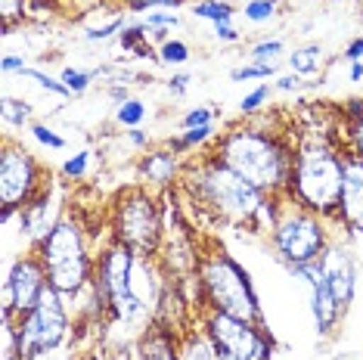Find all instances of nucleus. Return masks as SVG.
<instances>
[{
    "mask_svg": "<svg viewBox=\"0 0 363 360\" xmlns=\"http://www.w3.org/2000/svg\"><path fill=\"white\" fill-rule=\"evenodd\" d=\"M196 283H199L202 310H220V314H230V317L264 323L261 298L255 292L252 274L230 255L224 245L211 242L208 249L199 252Z\"/></svg>",
    "mask_w": 363,
    "mask_h": 360,
    "instance_id": "obj_4",
    "label": "nucleus"
},
{
    "mask_svg": "<svg viewBox=\"0 0 363 360\" xmlns=\"http://www.w3.org/2000/svg\"><path fill=\"white\" fill-rule=\"evenodd\" d=\"M28 69V62H26V56H16V53H6L4 60H0V72L4 75H22V72Z\"/></svg>",
    "mask_w": 363,
    "mask_h": 360,
    "instance_id": "obj_40",
    "label": "nucleus"
},
{
    "mask_svg": "<svg viewBox=\"0 0 363 360\" xmlns=\"http://www.w3.org/2000/svg\"><path fill=\"white\" fill-rule=\"evenodd\" d=\"M106 94L112 96V103L118 106V103H125V100H130V90L121 84V81H109V87H106Z\"/></svg>",
    "mask_w": 363,
    "mask_h": 360,
    "instance_id": "obj_44",
    "label": "nucleus"
},
{
    "mask_svg": "<svg viewBox=\"0 0 363 360\" xmlns=\"http://www.w3.org/2000/svg\"><path fill=\"white\" fill-rule=\"evenodd\" d=\"M180 180H184V190L189 193V202L199 206V211H205V215H211L218 224L255 230V218H258L267 196L255 190L233 168H227L211 150L186 162Z\"/></svg>",
    "mask_w": 363,
    "mask_h": 360,
    "instance_id": "obj_3",
    "label": "nucleus"
},
{
    "mask_svg": "<svg viewBox=\"0 0 363 360\" xmlns=\"http://www.w3.org/2000/svg\"><path fill=\"white\" fill-rule=\"evenodd\" d=\"M128 13H137V16H146L152 10H180V6H189L193 0H121Z\"/></svg>",
    "mask_w": 363,
    "mask_h": 360,
    "instance_id": "obj_30",
    "label": "nucleus"
},
{
    "mask_svg": "<svg viewBox=\"0 0 363 360\" xmlns=\"http://www.w3.org/2000/svg\"><path fill=\"white\" fill-rule=\"evenodd\" d=\"M143 22H146L150 28H168V31L184 26V22H180V16H177L174 10H152V13L143 16Z\"/></svg>",
    "mask_w": 363,
    "mask_h": 360,
    "instance_id": "obj_37",
    "label": "nucleus"
},
{
    "mask_svg": "<svg viewBox=\"0 0 363 360\" xmlns=\"http://www.w3.org/2000/svg\"><path fill=\"white\" fill-rule=\"evenodd\" d=\"M128 26H125V13L121 16H112L106 26H90L87 31H84V40L87 44H103V40H112L118 31H125Z\"/></svg>",
    "mask_w": 363,
    "mask_h": 360,
    "instance_id": "obj_32",
    "label": "nucleus"
},
{
    "mask_svg": "<svg viewBox=\"0 0 363 360\" xmlns=\"http://www.w3.org/2000/svg\"><path fill=\"white\" fill-rule=\"evenodd\" d=\"M239 13H242V19L252 22V26H264V22L279 16V0H245V6Z\"/></svg>",
    "mask_w": 363,
    "mask_h": 360,
    "instance_id": "obj_24",
    "label": "nucleus"
},
{
    "mask_svg": "<svg viewBox=\"0 0 363 360\" xmlns=\"http://www.w3.org/2000/svg\"><path fill=\"white\" fill-rule=\"evenodd\" d=\"M211 152L264 196H286L295 165V140L286 130L264 128L255 116L227 128L211 143Z\"/></svg>",
    "mask_w": 363,
    "mask_h": 360,
    "instance_id": "obj_1",
    "label": "nucleus"
},
{
    "mask_svg": "<svg viewBox=\"0 0 363 360\" xmlns=\"http://www.w3.org/2000/svg\"><path fill=\"white\" fill-rule=\"evenodd\" d=\"M345 60L348 62H363V35L351 38L348 44H345Z\"/></svg>",
    "mask_w": 363,
    "mask_h": 360,
    "instance_id": "obj_43",
    "label": "nucleus"
},
{
    "mask_svg": "<svg viewBox=\"0 0 363 360\" xmlns=\"http://www.w3.org/2000/svg\"><path fill=\"white\" fill-rule=\"evenodd\" d=\"M279 65H258V62H245V65H236L233 72H230V81H239V84H245V81H264V78H274Z\"/></svg>",
    "mask_w": 363,
    "mask_h": 360,
    "instance_id": "obj_31",
    "label": "nucleus"
},
{
    "mask_svg": "<svg viewBox=\"0 0 363 360\" xmlns=\"http://www.w3.org/2000/svg\"><path fill=\"white\" fill-rule=\"evenodd\" d=\"M214 31V40H220V44H239L242 40V35L236 31L233 22H220V26H211Z\"/></svg>",
    "mask_w": 363,
    "mask_h": 360,
    "instance_id": "obj_39",
    "label": "nucleus"
},
{
    "mask_svg": "<svg viewBox=\"0 0 363 360\" xmlns=\"http://www.w3.org/2000/svg\"><path fill=\"white\" fill-rule=\"evenodd\" d=\"M345 159H348V150H345L338 118L333 128L304 130L295 140V165L286 196L313 215L335 220L345 180Z\"/></svg>",
    "mask_w": 363,
    "mask_h": 360,
    "instance_id": "obj_2",
    "label": "nucleus"
},
{
    "mask_svg": "<svg viewBox=\"0 0 363 360\" xmlns=\"http://www.w3.org/2000/svg\"><path fill=\"white\" fill-rule=\"evenodd\" d=\"M50 206H53V184H47L44 190H40L35 199H31L28 206L16 215V218H19V233L31 242V249H35V245L53 230L56 220L62 218V211H60V215H50Z\"/></svg>",
    "mask_w": 363,
    "mask_h": 360,
    "instance_id": "obj_16",
    "label": "nucleus"
},
{
    "mask_svg": "<svg viewBox=\"0 0 363 360\" xmlns=\"http://www.w3.org/2000/svg\"><path fill=\"white\" fill-rule=\"evenodd\" d=\"M218 112L208 109V106H193L184 118H180V130H189V128H199V125H214Z\"/></svg>",
    "mask_w": 363,
    "mask_h": 360,
    "instance_id": "obj_36",
    "label": "nucleus"
},
{
    "mask_svg": "<svg viewBox=\"0 0 363 360\" xmlns=\"http://www.w3.org/2000/svg\"><path fill=\"white\" fill-rule=\"evenodd\" d=\"M47 184H50V171L40 165L38 155H31V150L6 134L4 150H0V215L4 220H13Z\"/></svg>",
    "mask_w": 363,
    "mask_h": 360,
    "instance_id": "obj_9",
    "label": "nucleus"
},
{
    "mask_svg": "<svg viewBox=\"0 0 363 360\" xmlns=\"http://www.w3.org/2000/svg\"><path fill=\"white\" fill-rule=\"evenodd\" d=\"M150 118V109H146L143 100H137V96H130V100L118 103L115 106V121H118L121 128L134 130V128H143V121Z\"/></svg>",
    "mask_w": 363,
    "mask_h": 360,
    "instance_id": "obj_22",
    "label": "nucleus"
},
{
    "mask_svg": "<svg viewBox=\"0 0 363 360\" xmlns=\"http://www.w3.org/2000/svg\"><path fill=\"white\" fill-rule=\"evenodd\" d=\"M112 240L146 258H159L164 242V208L150 186L137 184L115 196L109 211Z\"/></svg>",
    "mask_w": 363,
    "mask_h": 360,
    "instance_id": "obj_7",
    "label": "nucleus"
},
{
    "mask_svg": "<svg viewBox=\"0 0 363 360\" xmlns=\"http://www.w3.org/2000/svg\"><path fill=\"white\" fill-rule=\"evenodd\" d=\"M0 19L4 35H13V28L28 19V0H0Z\"/></svg>",
    "mask_w": 363,
    "mask_h": 360,
    "instance_id": "obj_26",
    "label": "nucleus"
},
{
    "mask_svg": "<svg viewBox=\"0 0 363 360\" xmlns=\"http://www.w3.org/2000/svg\"><path fill=\"white\" fill-rule=\"evenodd\" d=\"M180 360H220V351L202 323L180 332Z\"/></svg>",
    "mask_w": 363,
    "mask_h": 360,
    "instance_id": "obj_18",
    "label": "nucleus"
},
{
    "mask_svg": "<svg viewBox=\"0 0 363 360\" xmlns=\"http://www.w3.org/2000/svg\"><path fill=\"white\" fill-rule=\"evenodd\" d=\"M31 137H35V140L40 143V146H47V150H65V137L62 134H56V130L47 125V121H31Z\"/></svg>",
    "mask_w": 363,
    "mask_h": 360,
    "instance_id": "obj_35",
    "label": "nucleus"
},
{
    "mask_svg": "<svg viewBox=\"0 0 363 360\" xmlns=\"http://www.w3.org/2000/svg\"><path fill=\"white\" fill-rule=\"evenodd\" d=\"M189 56H193V50H189V44L184 38H168L164 44H159V62H164V65L180 69V65L189 62Z\"/></svg>",
    "mask_w": 363,
    "mask_h": 360,
    "instance_id": "obj_25",
    "label": "nucleus"
},
{
    "mask_svg": "<svg viewBox=\"0 0 363 360\" xmlns=\"http://www.w3.org/2000/svg\"><path fill=\"white\" fill-rule=\"evenodd\" d=\"M189 84H193V75H186V72H177V75H171L168 78V94H174V96H184Z\"/></svg>",
    "mask_w": 363,
    "mask_h": 360,
    "instance_id": "obj_42",
    "label": "nucleus"
},
{
    "mask_svg": "<svg viewBox=\"0 0 363 360\" xmlns=\"http://www.w3.org/2000/svg\"><path fill=\"white\" fill-rule=\"evenodd\" d=\"M335 224L363 236V162L354 159V155L345 159V180L342 196H338Z\"/></svg>",
    "mask_w": 363,
    "mask_h": 360,
    "instance_id": "obj_14",
    "label": "nucleus"
},
{
    "mask_svg": "<svg viewBox=\"0 0 363 360\" xmlns=\"http://www.w3.org/2000/svg\"><path fill=\"white\" fill-rule=\"evenodd\" d=\"M342 137H345V150H348V155H354V159L363 162V121L357 128L342 130Z\"/></svg>",
    "mask_w": 363,
    "mask_h": 360,
    "instance_id": "obj_38",
    "label": "nucleus"
},
{
    "mask_svg": "<svg viewBox=\"0 0 363 360\" xmlns=\"http://www.w3.org/2000/svg\"><path fill=\"white\" fill-rule=\"evenodd\" d=\"M199 323L214 339L218 351L239 360H270L274 357V335L264 323H252L242 317H230L220 310H202Z\"/></svg>",
    "mask_w": 363,
    "mask_h": 360,
    "instance_id": "obj_10",
    "label": "nucleus"
},
{
    "mask_svg": "<svg viewBox=\"0 0 363 360\" xmlns=\"http://www.w3.org/2000/svg\"><path fill=\"white\" fill-rule=\"evenodd\" d=\"M47 286H50V280H47V270L40 264L35 249L16 258L10 270H6V280H4V308H0L4 310V326L16 323L19 317H26L28 310H35Z\"/></svg>",
    "mask_w": 363,
    "mask_h": 360,
    "instance_id": "obj_11",
    "label": "nucleus"
},
{
    "mask_svg": "<svg viewBox=\"0 0 363 360\" xmlns=\"http://www.w3.org/2000/svg\"><path fill=\"white\" fill-rule=\"evenodd\" d=\"M90 150H81L75 155H69V159L62 162V177L65 180H84L87 171H90Z\"/></svg>",
    "mask_w": 363,
    "mask_h": 360,
    "instance_id": "obj_34",
    "label": "nucleus"
},
{
    "mask_svg": "<svg viewBox=\"0 0 363 360\" xmlns=\"http://www.w3.org/2000/svg\"><path fill=\"white\" fill-rule=\"evenodd\" d=\"M184 155H177L174 150H146L137 162V177L143 186L150 190H168L184 177Z\"/></svg>",
    "mask_w": 363,
    "mask_h": 360,
    "instance_id": "obj_15",
    "label": "nucleus"
},
{
    "mask_svg": "<svg viewBox=\"0 0 363 360\" xmlns=\"http://www.w3.org/2000/svg\"><path fill=\"white\" fill-rule=\"evenodd\" d=\"M360 121H363V96H348L338 106V128L348 130V128H357Z\"/></svg>",
    "mask_w": 363,
    "mask_h": 360,
    "instance_id": "obj_33",
    "label": "nucleus"
},
{
    "mask_svg": "<svg viewBox=\"0 0 363 360\" xmlns=\"http://www.w3.org/2000/svg\"><path fill=\"white\" fill-rule=\"evenodd\" d=\"M19 78H28V81H35V84L40 87V90H47V94H53V96H62V100H72V94H69V87L62 84L60 78H50L47 72H40V69H35V65H28L26 72H22Z\"/></svg>",
    "mask_w": 363,
    "mask_h": 360,
    "instance_id": "obj_28",
    "label": "nucleus"
},
{
    "mask_svg": "<svg viewBox=\"0 0 363 360\" xmlns=\"http://www.w3.org/2000/svg\"><path fill=\"white\" fill-rule=\"evenodd\" d=\"M60 81H62L65 87H69V94H72V96H81V94H87V90H90V84L96 81V75H94V72L72 69V65H65L62 75H60Z\"/></svg>",
    "mask_w": 363,
    "mask_h": 360,
    "instance_id": "obj_29",
    "label": "nucleus"
},
{
    "mask_svg": "<svg viewBox=\"0 0 363 360\" xmlns=\"http://www.w3.org/2000/svg\"><path fill=\"white\" fill-rule=\"evenodd\" d=\"M40 264L47 270V280L65 298H78L94 283L96 255H90L84 224L62 211V218L53 224V230L35 245Z\"/></svg>",
    "mask_w": 363,
    "mask_h": 360,
    "instance_id": "obj_5",
    "label": "nucleus"
},
{
    "mask_svg": "<svg viewBox=\"0 0 363 360\" xmlns=\"http://www.w3.org/2000/svg\"><path fill=\"white\" fill-rule=\"evenodd\" d=\"M311 4H338V0H311Z\"/></svg>",
    "mask_w": 363,
    "mask_h": 360,
    "instance_id": "obj_48",
    "label": "nucleus"
},
{
    "mask_svg": "<svg viewBox=\"0 0 363 360\" xmlns=\"http://www.w3.org/2000/svg\"><path fill=\"white\" fill-rule=\"evenodd\" d=\"M137 360H180V330L152 320L137 339Z\"/></svg>",
    "mask_w": 363,
    "mask_h": 360,
    "instance_id": "obj_17",
    "label": "nucleus"
},
{
    "mask_svg": "<svg viewBox=\"0 0 363 360\" xmlns=\"http://www.w3.org/2000/svg\"><path fill=\"white\" fill-rule=\"evenodd\" d=\"M320 274H323L326 286L333 289L335 301L348 310L354 305V296H357V261H354L351 249L345 242H329V249L320 255L317 261Z\"/></svg>",
    "mask_w": 363,
    "mask_h": 360,
    "instance_id": "obj_12",
    "label": "nucleus"
},
{
    "mask_svg": "<svg viewBox=\"0 0 363 360\" xmlns=\"http://www.w3.org/2000/svg\"><path fill=\"white\" fill-rule=\"evenodd\" d=\"M128 143L134 146V150L146 152V146H150V134H146V130H140V128H134V130H128Z\"/></svg>",
    "mask_w": 363,
    "mask_h": 360,
    "instance_id": "obj_45",
    "label": "nucleus"
},
{
    "mask_svg": "<svg viewBox=\"0 0 363 360\" xmlns=\"http://www.w3.org/2000/svg\"><path fill=\"white\" fill-rule=\"evenodd\" d=\"M220 360H239V357H233V354H224V351H220Z\"/></svg>",
    "mask_w": 363,
    "mask_h": 360,
    "instance_id": "obj_47",
    "label": "nucleus"
},
{
    "mask_svg": "<svg viewBox=\"0 0 363 360\" xmlns=\"http://www.w3.org/2000/svg\"><path fill=\"white\" fill-rule=\"evenodd\" d=\"M286 62H289V69H292L295 75L313 78V75H320V69H323V47L320 44L295 47V50L286 56Z\"/></svg>",
    "mask_w": 363,
    "mask_h": 360,
    "instance_id": "obj_19",
    "label": "nucleus"
},
{
    "mask_svg": "<svg viewBox=\"0 0 363 360\" xmlns=\"http://www.w3.org/2000/svg\"><path fill=\"white\" fill-rule=\"evenodd\" d=\"M351 69H348V81L351 84H360L363 81V62H348Z\"/></svg>",
    "mask_w": 363,
    "mask_h": 360,
    "instance_id": "obj_46",
    "label": "nucleus"
},
{
    "mask_svg": "<svg viewBox=\"0 0 363 360\" xmlns=\"http://www.w3.org/2000/svg\"><path fill=\"white\" fill-rule=\"evenodd\" d=\"M329 224H335V220L313 215V211L301 208L298 202H292L289 196H283V208H279L277 227L270 230V245H274L277 258L283 261L289 270L317 264L320 255H323L329 249V242H333Z\"/></svg>",
    "mask_w": 363,
    "mask_h": 360,
    "instance_id": "obj_8",
    "label": "nucleus"
},
{
    "mask_svg": "<svg viewBox=\"0 0 363 360\" xmlns=\"http://www.w3.org/2000/svg\"><path fill=\"white\" fill-rule=\"evenodd\" d=\"M189 13L202 22L220 26V22H233L239 10L230 4V0H193V4H189Z\"/></svg>",
    "mask_w": 363,
    "mask_h": 360,
    "instance_id": "obj_20",
    "label": "nucleus"
},
{
    "mask_svg": "<svg viewBox=\"0 0 363 360\" xmlns=\"http://www.w3.org/2000/svg\"><path fill=\"white\" fill-rule=\"evenodd\" d=\"M274 90H279V94H298V90H304V78L301 75H283L274 81Z\"/></svg>",
    "mask_w": 363,
    "mask_h": 360,
    "instance_id": "obj_41",
    "label": "nucleus"
},
{
    "mask_svg": "<svg viewBox=\"0 0 363 360\" xmlns=\"http://www.w3.org/2000/svg\"><path fill=\"white\" fill-rule=\"evenodd\" d=\"M286 56V44L279 38H264L258 44H252L249 50V62L258 65H279V60Z\"/></svg>",
    "mask_w": 363,
    "mask_h": 360,
    "instance_id": "obj_23",
    "label": "nucleus"
},
{
    "mask_svg": "<svg viewBox=\"0 0 363 360\" xmlns=\"http://www.w3.org/2000/svg\"><path fill=\"white\" fill-rule=\"evenodd\" d=\"M0 118H4V128L6 130H22V128H31V106L19 96H10L6 94L0 100Z\"/></svg>",
    "mask_w": 363,
    "mask_h": 360,
    "instance_id": "obj_21",
    "label": "nucleus"
},
{
    "mask_svg": "<svg viewBox=\"0 0 363 360\" xmlns=\"http://www.w3.org/2000/svg\"><path fill=\"white\" fill-rule=\"evenodd\" d=\"M292 276H298L308 286V298H311V314H313V326H317V335H333L338 320H342L345 308L335 301L333 289L326 286L323 274H320L317 264H308V267H295Z\"/></svg>",
    "mask_w": 363,
    "mask_h": 360,
    "instance_id": "obj_13",
    "label": "nucleus"
},
{
    "mask_svg": "<svg viewBox=\"0 0 363 360\" xmlns=\"http://www.w3.org/2000/svg\"><path fill=\"white\" fill-rule=\"evenodd\" d=\"M270 84H258V87H252L249 94L242 96V100H239V112H242L245 118H255V116H261L264 112V106L270 103Z\"/></svg>",
    "mask_w": 363,
    "mask_h": 360,
    "instance_id": "obj_27",
    "label": "nucleus"
},
{
    "mask_svg": "<svg viewBox=\"0 0 363 360\" xmlns=\"http://www.w3.org/2000/svg\"><path fill=\"white\" fill-rule=\"evenodd\" d=\"M72 317L65 296L47 286L35 310L19 317L16 323L4 326V342H6V360H38L40 354H50L69 339Z\"/></svg>",
    "mask_w": 363,
    "mask_h": 360,
    "instance_id": "obj_6",
    "label": "nucleus"
}]
</instances>
